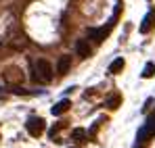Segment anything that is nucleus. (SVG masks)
<instances>
[{"instance_id":"13","label":"nucleus","mask_w":155,"mask_h":148,"mask_svg":"<svg viewBox=\"0 0 155 148\" xmlns=\"http://www.w3.org/2000/svg\"><path fill=\"white\" fill-rule=\"evenodd\" d=\"M71 138H74V140H84V138H86V129H82V127H76V129L71 131Z\"/></svg>"},{"instance_id":"5","label":"nucleus","mask_w":155,"mask_h":148,"mask_svg":"<svg viewBox=\"0 0 155 148\" xmlns=\"http://www.w3.org/2000/svg\"><path fill=\"white\" fill-rule=\"evenodd\" d=\"M155 134V115H151L149 119H147V123H145V127L138 131V140H145V138H149V136H153Z\"/></svg>"},{"instance_id":"9","label":"nucleus","mask_w":155,"mask_h":148,"mask_svg":"<svg viewBox=\"0 0 155 148\" xmlns=\"http://www.w3.org/2000/svg\"><path fill=\"white\" fill-rule=\"evenodd\" d=\"M69 106H71V102H69L67 98H63V100H59V102L51 109V113L54 115V117H57V115H63V113H67V111H69Z\"/></svg>"},{"instance_id":"3","label":"nucleus","mask_w":155,"mask_h":148,"mask_svg":"<svg viewBox=\"0 0 155 148\" xmlns=\"http://www.w3.org/2000/svg\"><path fill=\"white\" fill-rule=\"evenodd\" d=\"M25 129H27V134H29V136L38 138V136H42V134H44L46 123H44V119H42V117H27Z\"/></svg>"},{"instance_id":"7","label":"nucleus","mask_w":155,"mask_h":148,"mask_svg":"<svg viewBox=\"0 0 155 148\" xmlns=\"http://www.w3.org/2000/svg\"><path fill=\"white\" fill-rule=\"evenodd\" d=\"M76 52L80 58H88L90 56V52H92V48H90V44H88V40H84V38H80L76 42Z\"/></svg>"},{"instance_id":"6","label":"nucleus","mask_w":155,"mask_h":148,"mask_svg":"<svg viewBox=\"0 0 155 148\" xmlns=\"http://www.w3.org/2000/svg\"><path fill=\"white\" fill-rule=\"evenodd\" d=\"M69 69H71V56H69V54H63V56L57 61V73L63 77V75H67Z\"/></svg>"},{"instance_id":"4","label":"nucleus","mask_w":155,"mask_h":148,"mask_svg":"<svg viewBox=\"0 0 155 148\" xmlns=\"http://www.w3.org/2000/svg\"><path fill=\"white\" fill-rule=\"evenodd\" d=\"M2 75H4L6 83H19V81H23V71L19 67H8V69H4Z\"/></svg>"},{"instance_id":"8","label":"nucleus","mask_w":155,"mask_h":148,"mask_svg":"<svg viewBox=\"0 0 155 148\" xmlns=\"http://www.w3.org/2000/svg\"><path fill=\"white\" fill-rule=\"evenodd\" d=\"M153 25H155V8H151V11L145 15L143 23H140V33H149V31L153 29Z\"/></svg>"},{"instance_id":"1","label":"nucleus","mask_w":155,"mask_h":148,"mask_svg":"<svg viewBox=\"0 0 155 148\" xmlns=\"http://www.w3.org/2000/svg\"><path fill=\"white\" fill-rule=\"evenodd\" d=\"M34 79L36 81H42V83H51L52 81V65L46 58H38L36 65H34Z\"/></svg>"},{"instance_id":"15","label":"nucleus","mask_w":155,"mask_h":148,"mask_svg":"<svg viewBox=\"0 0 155 148\" xmlns=\"http://www.w3.org/2000/svg\"><path fill=\"white\" fill-rule=\"evenodd\" d=\"M69 148H78V146H69Z\"/></svg>"},{"instance_id":"11","label":"nucleus","mask_w":155,"mask_h":148,"mask_svg":"<svg viewBox=\"0 0 155 148\" xmlns=\"http://www.w3.org/2000/svg\"><path fill=\"white\" fill-rule=\"evenodd\" d=\"M120 104H122V96L120 94H113V96H109V98L105 100V106H109L111 111H115Z\"/></svg>"},{"instance_id":"14","label":"nucleus","mask_w":155,"mask_h":148,"mask_svg":"<svg viewBox=\"0 0 155 148\" xmlns=\"http://www.w3.org/2000/svg\"><path fill=\"white\" fill-rule=\"evenodd\" d=\"M0 98H6V92H2V88H0Z\"/></svg>"},{"instance_id":"2","label":"nucleus","mask_w":155,"mask_h":148,"mask_svg":"<svg viewBox=\"0 0 155 148\" xmlns=\"http://www.w3.org/2000/svg\"><path fill=\"white\" fill-rule=\"evenodd\" d=\"M115 17H117V13L113 15V21H115ZM113 21H111V23H107V27H88V38H90V40H94L97 44H101L105 38L111 33V29H113Z\"/></svg>"},{"instance_id":"12","label":"nucleus","mask_w":155,"mask_h":148,"mask_svg":"<svg viewBox=\"0 0 155 148\" xmlns=\"http://www.w3.org/2000/svg\"><path fill=\"white\" fill-rule=\"evenodd\" d=\"M143 77H145V79H149V77H153L155 75V63H147V65H145V69H143Z\"/></svg>"},{"instance_id":"16","label":"nucleus","mask_w":155,"mask_h":148,"mask_svg":"<svg viewBox=\"0 0 155 148\" xmlns=\"http://www.w3.org/2000/svg\"><path fill=\"white\" fill-rule=\"evenodd\" d=\"M0 46H2V44H0Z\"/></svg>"},{"instance_id":"10","label":"nucleus","mask_w":155,"mask_h":148,"mask_svg":"<svg viewBox=\"0 0 155 148\" xmlns=\"http://www.w3.org/2000/svg\"><path fill=\"white\" fill-rule=\"evenodd\" d=\"M124 67H126V61L120 56V58H115V61L109 65V73H111V75H117V73H122V69H124Z\"/></svg>"}]
</instances>
